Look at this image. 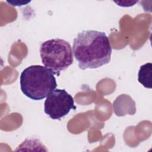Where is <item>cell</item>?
I'll list each match as a JSON object with an SVG mask.
<instances>
[{
    "label": "cell",
    "instance_id": "4",
    "mask_svg": "<svg viewBox=\"0 0 152 152\" xmlns=\"http://www.w3.org/2000/svg\"><path fill=\"white\" fill-rule=\"evenodd\" d=\"M74 100L65 89H55L47 97L44 103V112L54 120L66 116L71 109H75Z\"/></svg>",
    "mask_w": 152,
    "mask_h": 152
},
{
    "label": "cell",
    "instance_id": "5",
    "mask_svg": "<svg viewBox=\"0 0 152 152\" xmlns=\"http://www.w3.org/2000/svg\"><path fill=\"white\" fill-rule=\"evenodd\" d=\"M138 81L144 87L151 88L152 81V64H145L140 66L138 72Z\"/></svg>",
    "mask_w": 152,
    "mask_h": 152
},
{
    "label": "cell",
    "instance_id": "1",
    "mask_svg": "<svg viewBox=\"0 0 152 152\" xmlns=\"http://www.w3.org/2000/svg\"><path fill=\"white\" fill-rule=\"evenodd\" d=\"M73 55L78 67L84 70L96 69L110 62L112 47L105 33L97 30H84L74 39Z\"/></svg>",
    "mask_w": 152,
    "mask_h": 152
},
{
    "label": "cell",
    "instance_id": "3",
    "mask_svg": "<svg viewBox=\"0 0 152 152\" xmlns=\"http://www.w3.org/2000/svg\"><path fill=\"white\" fill-rule=\"evenodd\" d=\"M40 55L44 66L57 76L72 65L74 61L73 51L70 44L58 38L43 42L40 47Z\"/></svg>",
    "mask_w": 152,
    "mask_h": 152
},
{
    "label": "cell",
    "instance_id": "2",
    "mask_svg": "<svg viewBox=\"0 0 152 152\" xmlns=\"http://www.w3.org/2000/svg\"><path fill=\"white\" fill-rule=\"evenodd\" d=\"M20 84L23 93L34 100L45 99L57 86L53 72L39 65H31L24 69L20 75Z\"/></svg>",
    "mask_w": 152,
    "mask_h": 152
}]
</instances>
